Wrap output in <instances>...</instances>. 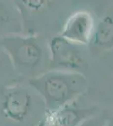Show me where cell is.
<instances>
[{"label":"cell","mask_w":113,"mask_h":126,"mask_svg":"<svg viewBox=\"0 0 113 126\" xmlns=\"http://www.w3.org/2000/svg\"><path fill=\"white\" fill-rule=\"evenodd\" d=\"M30 87L42 98L46 113L73 103L87 90L88 81L83 73L48 70L29 79Z\"/></svg>","instance_id":"1"},{"label":"cell","mask_w":113,"mask_h":126,"mask_svg":"<svg viewBox=\"0 0 113 126\" xmlns=\"http://www.w3.org/2000/svg\"><path fill=\"white\" fill-rule=\"evenodd\" d=\"M0 48L6 55L13 67L22 76L30 78L42 74L41 71L48 61L47 47L34 35L10 34L0 40Z\"/></svg>","instance_id":"2"},{"label":"cell","mask_w":113,"mask_h":126,"mask_svg":"<svg viewBox=\"0 0 113 126\" xmlns=\"http://www.w3.org/2000/svg\"><path fill=\"white\" fill-rule=\"evenodd\" d=\"M59 34L48 44L49 70H60L83 73L86 66V56L83 47Z\"/></svg>","instance_id":"3"},{"label":"cell","mask_w":113,"mask_h":126,"mask_svg":"<svg viewBox=\"0 0 113 126\" xmlns=\"http://www.w3.org/2000/svg\"><path fill=\"white\" fill-rule=\"evenodd\" d=\"M34 108L33 93L26 87L14 85L3 92L1 113L5 119L14 123H23L31 116Z\"/></svg>","instance_id":"4"},{"label":"cell","mask_w":113,"mask_h":126,"mask_svg":"<svg viewBox=\"0 0 113 126\" xmlns=\"http://www.w3.org/2000/svg\"><path fill=\"white\" fill-rule=\"evenodd\" d=\"M94 29L93 15L87 11H78L68 19L60 35L75 44L87 46L91 42Z\"/></svg>","instance_id":"5"},{"label":"cell","mask_w":113,"mask_h":126,"mask_svg":"<svg viewBox=\"0 0 113 126\" xmlns=\"http://www.w3.org/2000/svg\"><path fill=\"white\" fill-rule=\"evenodd\" d=\"M94 112V109L78 108L71 103L52 113H46L45 126H80Z\"/></svg>","instance_id":"6"},{"label":"cell","mask_w":113,"mask_h":126,"mask_svg":"<svg viewBox=\"0 0 113 126\" xmlns=\"http://www.w3.org/2000/svg\"><path fill=\"white\" fill-rule=\"evenodd\" d=\"M21 17L19 7L0 2V40L10 34H19L22 25Z\"/></svg>","instance_id":"7"},{"label":"cell","mask_w":113,"mask_h":126,"mask_svg":"<svg viewBox=\"0 0 113 126\" xmlns=\"http://www.w3.org/2000/svg\"><path fill=\"white\" fill-rule=\"evenodd\" d=\"M90 45L97 49H109L113 46V14L105 15L95 25Z\"/></svg>","instance_id":"8"},{"label":"cell","mask_w":113,"mask_h":126,"mask_svg":"<svg viewBox=\"0 0 113 126\" xmlns=\"http://www.w3.org/2000/svg\"><path fill=\"white\" fill-rule=\"evenodd\" d=\"M80 126H99V124H97L96 122H93L92 119H88L84 122Z\"/></svg>","instance_id":"9"},{"label":"cell","mask_w":113,"mask_h":126,"mask_svg":"<svg viewBox=\"0 0 113 126\" xmlns=\"http://www.w3.org/2000/svg\"><path fill=\"white\" fill-rule=\"evenodd\" d=\"M45 124H46V119H45V117H44L36 126H45Z\"/></svg>","instance_id":"10"},{"label":"cell","mask_w":113,"mask_h":126,"mask_svg":"<svg viewBox=\"0 0 113 126\" xmlns=\"http://www.w3.org/2000/svg\"><path fill=\"white\" fill-rule=\"evenodd\" d=\"M3 57L2 56V55L0 54V66H1L2 62H3Z\"/></svg>","instance_id":"11"}]
</instances>
